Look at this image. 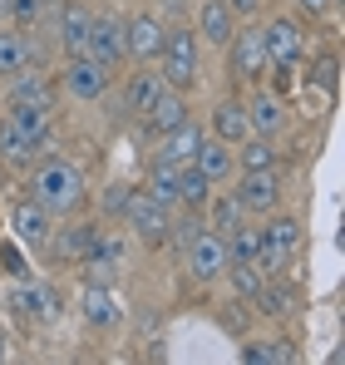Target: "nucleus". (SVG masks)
Here are the masks:
<instances>
[{
  "label": "nucleus",
  "mask_w": 345,
  "mask_h": 365,
  "mask_svg": "<svg viewBox=\"0 0 345 365\" xmlns=\"http://www.w3.org/2000/svg\"><path fill=\"white\" fill-rule=\"evenodd\" d=\"M35 202L40 207H50V212H74L79 202H84V173L74 168V163H64V158H50V163H40L35 168Z\"/></svg>",
  "instance_id": "nucleus-1"
},
{
  "label": "nucleus",
  "mask_w": 345,
  "mask_h": 365,
  "mask_svg": "<svg viewBox=\"0 0 345 365\" xmlns=\"http://www.w3.org/2000/svg\"><path fill=\"white\" fill-rule=\"evenodd\" d=\"M158 74L168 89H192L197 84V35L192 30H168L158 50Z\"/></svg>",
  "instance_id": "nucleus-2"
},
{
  "label": "nucleus",
  "mask_w": 345,
  "mask_h": 365,
  "mask_svg": "<svg viewBox=\"0 0 345 365\" xmlns=\"http://www.w3.org/2000/svg\"><path fill=\"white\" fill-rule=\"evenodd\" d=\"M262 50H267V64L291 69V64L306 55V30H301L291 15H277L272 25H262Z\"/></svg>",
  "instance_id": "nucleus-3"
},
{
  "label": "nucleus",
  "mask_w": 345,
  "mask_h": 365,
  "mask_svg": "<svg viewBox=\"0 0 345 365\" xmlns=\"http://www.w3.org/2000/svg\"><path fill=\"white\" fill-rule=\"evenodd\" d=\"M187 272L197 277V282H217L222 272H227V237L222 232H192V242H187Z\"/></svg>",
  "instance_id": "nucleus-4"
},
{
  "label": "nucleus",
  "mask_w": 345,
  "mask_h": 365,
  "mask_svg": "<svg viewBox=\"0 0 345 365\" xmlns=\"http://www.w3.org/2000/svg\"><path fill=\"white\" fill-rule=\"evenodd\" d=\"M123 217H128V227L143 237V242H168V207L163 202H153L148 192H128V202H123Z\"/></svg>",
  "instance_id": "nucleus-5"
},
{
  "label": "nucleus",
  "mask_w": 345,
  "mask_h": 365,
  "mask_svg": "<svg viewBox=\"0 0 345 365\" xmlns=\"http://www.w3.org/2000/svg\"><path fill=\"white\" fill-rule=\"evenodd\" d=\"M237 202H242V212H272V207L282 202V178H277V168L242 173V182H237Z\"/></svg>",
  "instance_id": "nucleus-6"
},
{
  "label": "nucleus",
  "mask_w": 345,
  "mask_h": 365,
  "mask_svg": "<svg viewBox=\"0 0 345 365\" xmlns=\"http://www.w3.org/2000/svg\"><path fill=\"white\" fill-rule=\"evenodd\" d=\"M64 89L74 99H99L109 89V69L94 60V55H69V64H64Z\"/></svg>",
  "instance_id": "nucleus-7"
},
{
  "label": "nucleus",
  "mask_w": 345,
  "mask_h": 365,
  "mask_svg": "<svg viewBox=\"0 0 345 365\" xmlns=\"http://www.w3.org/2000/svg\"><path fill=\"white\" fill-rule=\"evenodd\" d=\"M163 20L158 15H133L128 25H123V55H133V60H158V50H163Z\"/></svg>",
  "instance_id": "nucleus-8"
},
{
  "label": "nucleus",
  "mask_w": 345,
  "mask_h": 365,
  "mask_svg": "<svg viewBox=\"0 0 345 365\" xmlns=\"http://www.w3.org/2000/svg\"><path fill=\"white\" fill-rule=\"evenodd\" d=\"M84 55H94V60L104 64V69H114V64L123 60V25H118L114 15H94V20H89Z\"/></svg>",
  "instance_id": "nucleus-9"
},
{
  "label": "nucleus",
  "mask_w": 345,
  "mask_h": 365,
  "mask_svg": "<svg viewBox=\"0 0 345 365\" xmlns=\"http://www.w3.org/2000/svg\"><path fill=\"white\" fill-rule=\"evenodd\" d=\"M232 50V69L242 74V79H262L272 64H267V50H262V30H232L227 40Z\"/></svg>",
  "instance_id": "nucleus-10"
},
{
  "label": "nucleus",
  "mask_w": 345,
  "mask_h": 365,
  "mask_svg": "<svg viewBox=\"0 0 345 365\" xmlns=\"http://www.w3.org/2000/svg\"><path fill=\"white\" fill-rule=\"evenodd\" d=\"M50 207H40L35 197L30 202H15V212H10V227H15V237L20 242H30V247H45L50 237H55V227H50Z\"/></svg>",
  "instance_id": "nucleus-11"
},
{
  "label": "nucleus",
  "mask_w": 345,
  "mask_h": 365,
  "mask_svg": "<svg viewBox=\"0 0 345 365\" xmlns=\"http://www.w3.org/2000/svg\"><path fill=\"white\" fill-rule=\"evenodd\" d=\"M30 64H40V45L20 30H0V79H15Z\"/></svg>",
  "instance_id": "nucleus-12"
},
{
  "label": "nucleus",
  "mask_w": 345,
  "mask_h": 365,
  "mask_svg": "<svg viewBox=\"0 0 345 365\" xmlns=\"http://www.w3.org/2000/svg\"><path fill=\"white\" fill-rule=\"evenodd\" d=\"M232 30H237V15H232L227 0H207V5L197 10V40H207V45H227Z\"/></svg>",
  "instance_id": "nucleus-13"
},
{
  "label": "nucleus",
  "mask_w": 345,
  "mask_h": 365,
  "mask_svg": "<svg viewBox=\"0 0 345 365\" xmlns=\"http://www.w3.org/2000/svg\"><path fill=\"white\" fill-rule=\"evenodd\" d=\"M163 138V148H158V158L172 163V168H182V163H192L197 158V143H202V128L197 123H177L168 133H158Z\"/></svg>",
  "instance_id": "nucleus-14"
},
{
  "label": "nucleus",
  "mask_w": 345,
  "mask_h": 365,
  "mask_svg": "<svg viewBox=\"0 0 345 365\" xmlns=\"http://www.w3.org/2000/svg\"><path fill=\"white\" fill-rule=\"evenodd\" d=\"M168 84H163V74L158 69H138L133 79H128V89H123V104H128V114H148L153 104H158V94H163Z\"/></svg>",
  "instance_id": "nucleus-15"
},
{
  "label": "nucleus",
  "mask_w": 345,
  "mask_h": 365,
  "mask_svg": "<svg viewBox=\"0 0 345 365\" xmlns=\"http://www.w3.org/2000/svg\"><path fill=\"white\" fill-rule=\"evenodd\" d=\"M40 148H45V143H40L35 133H25V128L10 119V114L0 119V158H5V163H30Z\"/></svg>",
  "instance_id": "nucleus-16"
},
{
  "label": "nucleus",
  "mask_w": 345,
  "mask_h": 365,
  "mask_svg": "<svg viewBox=\"0 0 345 365\" xmlns=\"http://www.w3.org/2000/svg\"><path fill=\"white\" fill-rule=\"evenodd\" d=\"M84 321L99 326V331H109V326L123 321V306H118L114 287H94V282H89V292H84Z\"/></svg>",
  "instance_id": "nucleus-17"
},
{
  "label": "nucleus",
  "mask_w": 345,
  "mask_h": 365,
  "mask_svg": "<svg viewBox=\"0 0 345 365\" xmlns=\"http://www.w3.org/2000/svg\"><path fill=\"white\" fill-rule=\"evenodd\" d=\"M247 123H252V133H277L282 123H287V104H282V94H272V89H262L252 104H247Z\"/></svg>",
  "instance_id": "nucleus-18"
},
{
  "label": "nucleus",
  "mask_w": 345,
  "mask_h": 365,
  "mask_svg": "<svg viewBox=\"0 0 345 365\" xmlns=\"http://www.w3.org/2000/svg\"><path fill=\"white\" fill-rule=\"evenodd\" d=\"M247 133H252V123H247V104L222 99V104L212 109V138H222V143H242Z\"/></svg>",
  "instance_id": "nucleus-19"
},
{
  "label": "nucleus",
  "mask_w": 345,
  "mask_h": 365,
  "mask_svg": "<svg viewBox=\"0 0 345 365\" xmlns=\"http://www.w3.org/2000/svg\"><path fill=\"white\" fill-rule=\"evenodd\" d=\"M143 119H148L153 133H168V128H177V123H187V99H182V89H163L158 104H153Z\"/></svg>",
  "instance_id": "nucleus-20"
},
{
  "label": "nucleus",
  "mask_w": 345,
  "mask_h": 365,
  "mask_svg": "<svg viewBox=\"0 0 345 365\" xmlns=\"http://www.w3.org/2000/svg\"><path fill=\"white\" fill-rule=\"evenodd\" d=\"M55 302L59 297L50 292V287H30V282L10 292V306H15L20 316H35V321H50V316H55Z\"/></svg>",
  "instance_id": "nucleus-21"
},
{
  "label": "nucleus",
  "mask_w": 345,
  "mask_h": 365,
  "mask_svg": "<svg viewBox=\"0 0 345 365\" xmlns=\"http://www.w3.org/2000/svg\"><path fill=\"white\" fill-rule=\"evenodd\" d=\"M207 197H212V178H207L197 163H182V168H177V202H187V207L197 212V207H207Z\"/></svg>",
  "instance_id": "nucleus-22"
},
{
  "label": "nucleus",
  "mask_w": 345,
  "mask_h": 365,
  "mask_svg": "<svg viewBox=\"0 0 345 365\" xmlns=\"http://www.w3.org/2000/svg\"><path fill=\"white\" fill-rule=\"evenodd\" d=\"M89 10L84 5H64V15H59V40H64V50L69 55H84V40H89Z\"/></svg>",
  "instance_id": "nucleus-23"
},
{
  "label": "nucleus",
  "mask_w": 345,
  "mask_h": 365,
  "mask_svg": "<svg viewBox=\"0 0 345 365\" xmlns=\"http://www.w3.org/2000/svg\"><path fill=\"white\" fill-rule=\"evenodd\" d=\"M192 163H197V168H202L212 182H222V178L232 173V143H222V138H202Z\"/></svg>",
  "instance_id": "nucleus-24"
},
{
  "label": "nucleus",
  "mask_w": 345,
  "mask_h": 365,
  "mask_svg": "<svg viewBox=\"0 0 345 365\" xmlns=\"http://www.w3.org/2000/svg\"><path fill=\"white\" fill-rule=\"evenodd\" d=\"M237 148V163H242V173H257V168H277V148L267 143V138H242V143H232Z\"/></svg>",
  "instance_id": "nucleus-25"
},
{
  "label": "nucleus",
  "mask_w": 345,
  "mask_h": 365,
  "mask_svg": "<svg viewBox=\"0 0 345 365\" xmlns=\"http://www.w3.org/2000/svg\"><path fill=\"white\" fill-rule=\"evenodd\" d=\"M262 247H277V252H296L301 247V222L296 217H272V227L262 232Z\"/></svg>",
  "instance_id": "nucleus-26"
},
{
  "label": "nucleus",
  "mask_w": 345,
  "mask_h": 365,
  "mask_svg": "<svg viewBox=\"0 0 345 365\" xmlns=\"http://www.w3.org/2000/svg\"><path fill=\"white\" fill-rule=\"evenodd\" d=\"M242 361L247 365H282V361H291V346L287 341H247Z\"/></svg>",
  "instance_id": "nucleus-27"
},
{
  "label": "nucleus",
  "mask_w": 345,
  "mask_h": 365,
  "mask_svg": "<svg viewBox=\"0 0 345 365\" xmlns=\"http://www.w3.org/2000/svg\"><path fill=\"white\" fill-rule=\"evenodd\" d=\"M257 252H262L257 227H232L227 232V262H257Z\"/></svg>",
  "instance_id": "nucleus-28"
},
{
  "label": "nucleus",
  "mask_w": 345,
  "mask_h": 365,
  "mask_svg": "<svg viewBox=\"0 0 345 365\" xmlns=\"http://www.w3.org/2000/svg\"><path fill=\"white\" fill-rule=\"evenodd\" d=\"M148 197H153V202H163V207L177 202V168L163 163V158H158V168H153V178H148Z\"/></svg>",
  "instance_id": "nucleus-29"
},
{
  "label": "nucleus",
  "mask_w": 345,
  "mask_h": 365,
  "mask_svg": "<svg viewBox=\"0 0 345 365\" xmlns=\"http://www.w3.org/2000/svg\"><path fill=\"white\" fill-rule=\"evenodd\" d=\"M207 207H212V222H207L212 232L227 237L232 227H242V202H237V197H207Z\"/></svg>",
  "instance_id": "nucleus-30"
},
{
  "label": "nucleus",
  "mask_w": 345,
  "mask_h": 365,
  "mask_svg": "<svg viewBox=\"0 0 345 365\" xmlns=\"http://www.w3.org/2000/svg\"><path fill=\"white\" fill-rule=\"evenodd\" d=\"M232 267V287L242 292V297H257L262 292V272L252 267V262H227Z\"/></svg>",
  "instance_id": "nucleus-31"
},
{
  "label": "nucleus",
  "mask_w": 345,
  "mask_h": 365,
  "mask_svg": "<svg viewBox=\"0 0 345 365\" xmlns=\"http://www.w3.org/2000/svg\"><path fill=\"white\" fill-rule=\"evenodd\" d=\"M89 237H94V227H74V232L59 242V252H64V257H84V252H89Z\"/></svg>",
  "instance_id": "nucleus-32"
},
{
  "label": "nucleus",
  "mask_w": 345,
  "mask_h": 365,
  "mask_svg": "<svg viewBox=\"0 0 345 365\" xmlns=\"http://www.w3.org/2000/svg\"><path fill=\"white\" fill-rule=\"evenodd\" d=\"M257 302H262V311H267V316H282V311H291V302L282 297V292H272V287H262V292H257Z\"/></svg>",
  "instance_id": "nucleus-33"
},
{
  "label": "nucleus",
  "mask_w": 345,
  "mask_h": 365,
  "mask_svg": "<svg viewBox=\"0 0 345 365\" xmlns=\"http://www.w3.org/2000/svg\"><path fill=\"white\" fill-rule=\"evenodd\" d=\"M336 69H341V64L331 60V55H326V60L316 64V84H321V89H326V94H336V79H341V74H336Z\"/></svg>",
  "instance_id": "nucleus-34"
},
{
  "label": "nucleus",
  "mask_w": 345,
  "mask_h": 365,
  "mask_svg": "<svg viewBox=\"0 0 345 365\" xmlns=\"http://www.w3.org/2000/svg\"><path fill=\"white\" fill-rule=\"evenodd\" d=\"M10 15H15L20 25H30V20L40 15V0H10Z\"/></svg>",
  "instance_id": "nucleus-35"
},
{
  "label": "nucleus",
  "mask_w": 345,
  "mask_h": 365,
  "mask_svg": "<svg viewBox=\"0 0 345 365\" xmlns=\"http://www.w3.org/2000/svg\"><path fill=\"white\" fill-rule=\"evenodd\" d=\"M123 202H128V187H109V192H104V207H109V212H123Z\"/></svg>",
  "instance_id": "nucleus-36"
},
{
  "label": "nucleus",
  "mask_w": 345,
  "mask_h": 365,
  "mask_svg": "<svg viewBox=\"0 0 345 365\" xmlns=\"http://www.w3.org/2000/svg\"><path fill=\"white\" fill-rule=\"evenodd\" d=\"M0 262H5V272H15V277L25 272V262H20V252H15V247H0Z\"/></svg>",
  "instance_id": "nucleus-37"
},
{
  "label": "nucleus",
  "mask_w": 345,
  "mask_h": 365,
  "mask_svg": "<svg viewBox=\"0 0 345 365\" xmlns=\"http://www.w3.org/2000/svg\"><path fill=\"white\" fill-rule=\"evenodd\" d=\"M331 5H336V0H301V10H306V15H326Z\"/></svg>",
  "instance_id": "nucleus-38"
},
{
  "label": "nucleus",
  "mask_w": 345,
  "mask_h": 365,
  "mask_svg": "<svg viewBox=\"0 0 345 365\" xmlns=\"http://www.w3.org/2000/svg\"><path fill=\"white\" fill-rule=\"evenodd\" d=\"M227 5H232V15H257L262 0H227Z\"/></svg>",
  "instance_id": "nucleus-39"
},
{
  "label": "nucleus",
  "mask_w": 345,
  "mask_h": 365,
  "mask_svg": "<svg viewBox=\"0 0 345 365\" xmlns=\"http://www.w3.org/2000/svg\"><path fill=\"white\" fill-rule=\"evenodd\" d=\"M5 351H10V336H5V326H0V361H5Z\"/></svg>",
  "instance_id": "nucleus-40"
},
{
  "label": "nucleus",
  "mask_w": 345,
  "mask_h": 365,
  "mask_svg": "<svg viewBox=\"0 0 345 365\" xmlns=\"http://www.w3.org/2000/svg\"><path fill=\"white\" fill-rule=\"evenodd\" d=\"M0 20H10V0H0Z\"/></svg>",
  "instance_id": "nucleus-41"
}]
</instances>
